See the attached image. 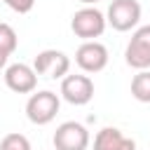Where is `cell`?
Returning a JSON list of instances; mask_svg holds the SVG:
<instances>
[{
  "instance_id": "6da1fadb",
  "label": "cell",
  "mask_w": 150,
  "mask_h": 150,
  "mask_svg": "<svg viewBox=\"0 0 150 150\" xmlns=\"http://www.w3.org/2000/svg\"><path fill=\"white\" fill-rule=\"evenodd\" d=\"M59 108H61V98L52 89L33 91L28 96V101H26V117L38 127H45L56 117Z\"/></svg>"
},
{
  "instance_id": "7a4b0ae2",
  "label": "cell",
  "mask_w": 150,
  "mask_h": 150,
  "mask_svg": "<svg viewBox=\"0 0 150 150\" xmlns=\"http://www.w3.org/2000/svg\"><path fill=\"white\" fill-rule=\"evenodd\" d=\"M105 26H108L105 14H103L101 9H96V7H91V5L77 9V12L73 14V19H70V30H73L82 42H84V40H96V38H101L103 30H105Z\"/></svg>"
},
{
  "instance_id": "3957f363",
  "label": "cell",
  "mask_w": 150,
  "mask_h": 150,
  "mask_svg": "<svg viewBox=\"0 0 150 150\" xmlns=\"http://www.w3.org/2000/svg\"><path fill=\"white\" fill-rule=\"evenodd\" d=\"M33 70L47 80H61L70 70V59L61 49H42L33 59Z\"/></svg>"
},
{
  "instance_id": "277c9868",
  "label": "cell",
  "mask_w": 150,
  "mask_h": 150,
  "mask_svg": "<svg viewBox=\"0 0 150 150\" xmlns=\"http://www.w3.org/2000/svg\"><path fill=\"white\" fill-rule=\"evenodd\" d=\"M105 21L120 33L136 28L141 21V2L138 0H112L105 12Z\"/></svg>"
},
{
  "instance_id": "5b68a950",
  "label": "cell",
  "mask_w": 150,
  "mask_h": 150,
  "mask_svg": "<svg viewBox=\"0 0 150 150\" xmlns=\"http://www.w3.org/2000/svg\"><path fill=\"white\" fill-rule=\"evenodd\" d=\"M54 150H87L89 148V131L80 122H61L52 136Z\"/></svg>"
},
{
  "instance_id": "8992f818",
  "label": "cell",
  "mask_w": 150,
  "mask_h": 150,
  "mask_svg": "<svg viewBox=\"0 0 150 150\" xmlns=\"http://www.w3.org/2000/svg\"><path fill=\"white\" fill-rule=\"evenodd\" d=\"M124 61L136 70L150 68V26H141L131 33V40L124 49Z\"/></svg>"
},
{
  "instance_id": "52a82bcc",
  "label": "cell",
  "mask_w": 150,
  "mask_h": 150,
  "mask_svg": "<svg viewBox=\"0 0 150 150\" xmlns=\"http://www.w3.org/2000/svg\"><path fill=\"white\" fill-rule=\"evenodd\" d=\"M75 63L82 73H101L108 66V49L98 40H84L75 52Z\"/></svg>"
},
{
  "instance_id": "ba28073f",
  "label": "cell",
  "mask_w": 150,
  "mask_h": 150,
  "mask_svg": "<svg viewBox=\"0 0 150 150\" xmlns=\"http://www.w3.org/2000/svg\"><path fill=\"white\" fill-rule=\"evenodd\" d=\"M61 98L70 105H87L94 98V82L89 75H66L61 77Z\"/></svg>"
},
{
  "instance_id": "9c48e42d",
  "label": "cell",
  "mask_w": 150,
  "mask_h": 150,
  "mask_svg": "<svg viewBox=\"0 0 150 150\" xmlns=\"http://www.w3.org/2000/svg\"><path fill=\"white\" fill-rule=\"evenodd\" d=\"M5 84L14 94H33L38 87V73L28 63H12L5 68Z\"/></svg>"
},
{
  "instance_id": "30bf717a",
  "label": "cell",
  "mask_w": 150,
  "mask_h": 150,
  "mask_svg": "<svg viewBox=\"0 0 150 150\" xmlns=\"http://www.w3.org/2000/svg\"><path fill=\"white\" fill-rule=\"evenodd\" d=\"M94 150H136V143L117 127H103L94 136Z\"/></svg>"
},
{
  "instance_id": "8fae6325",
  "label": "cell",
  "mask_w": 150,
  "mask_h": 150,
  "mask_svg": "<svg viewBox=\"0 0 150 150\" xmlns=\"http://www.w3.org/2000/svg\"><path fill=\"white\" fill-rule=\"evenodd\" d=\"M131 96L138 103H150V70H138L131 77Z\"/></svg>"
},
{
  "instance_id": "7c38bea8",
  "label": "cell",
  "mask_w": 150,
  "mask_h": 150,
  "mask_svg": "<svg viewBox=\"0 0 150 150\" xmlns=\"http://www.w3.org/2000/svg\"><path fill=\"white\" fill-rule=\"evenodd\" d=\"M16 45H19V38H16V30L9 26V23H5V21H0V52H5V54H14L16 52Z\"/></svg>"
},
{
  "instance_id": "4fadbf2b",
  "label": "cell",
  "mask_w": 150,
  "mask_h": 150,
  "mask_svg": "<svg viewBox=\"0 0 150 150\" xmlns=\"http://www.w3.org/2000/svg\"><path fill=\"white\" fill-rule=\"evenodd\" d=\"M0 150H30V141L19 134V131H12L7 136H2L0 141Z\"/></svg>"
},
{
  "instance_id": "5bb4252c",
  "label": "cell",
  "mask_w": 150,
  "mask_h": 150,
  "mask_svg": "<svg viewBox=\"0 0 150 150\" xmlns=\"http://www.w3.org/2000/svg\"><path fill=\"white\" fill-rule=\"evenodd\" d=\"M2 2L16 14H28L33 9V5H35V0H2Z\"/></svg>"
},
{
  "instance_id": "9a60e30c",
  "label": "cell",
  "mask_w": 150,
  "mask_h": 150,
  "mask_svg": "<svg viewBox=\"0 0 150 150\" xmlns=\"http://www.w3.org/2000/svg\"><path fill=\"white\" fill-rule=\"evenodd\" d=\"M7 59H9V54L0 52V70H2V68H7Z\"/></svg>"
},
{
  "instance_id": "2e32d148",
  "label": "cell",
  "mask_w": 150,
  "mask_h": 150,
  "mask_svg": "<svg viewBox=\"0 0 150 150\" xmlns=\"http://www.w3.org/2000/svg\"><path fill=\"white\" fill-rule=\"evenodd\" d=\"M80 2H84V5H96L98 0H80Z\"/></svg>"
}]
</instances>
